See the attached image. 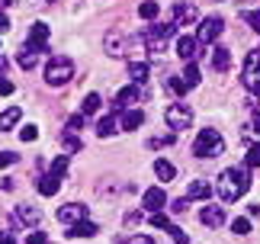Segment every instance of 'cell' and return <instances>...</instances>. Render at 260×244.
Returning a JSON list of instances; mask_svg holds the SVG:
<instances>
[{
	"mask_svg": "<svg viewBox=\"0 0 260 244\" xmlns=\"http://www.w3.org/2000/svg\"><path fill=\"white\" fill-rule=\"evenodd\" d=\"M247 190H251V174H247V167L222 170V177H218V193H222L225 202H238Z\"/></svg>",
	"mask_w": 260,
	"mask_h": 244,
	"instance_id": "6da1fadb",
	"label": "cell"
},
{
	"mask_svg": "<svg viewBox=\"0 0 260 244\" xmlns=\"http://www.w3.org/2000/svg\"><path fill=\"white\" fill-rule=\"evenodd\" d=\"M257 129H260V119H257Z\"/></svg>",
	"mask_w": 260,
	"mask_h": 244,
	"instance_id": "681fc988",
	"label": "cell"
},
{
	"mask_svg": "<svg viewBox=\"0 0 260 244\" xmlns=\"http://www.w3.org/2000/svg\"><path fill=\"white\" fill-rule=\"evenodd\" d=\"M81 129H84V113H81V116H71V119H68V126H64V135H77Z\"/></svg>",
	"mask_w": 260,
	"mask_h": 244,
	"instance_id": "83f0119b",
	"label": "cell"
},
{
	"mask_svg": "<svg viewBox=\"0 0 260 244\" xmlns=\"http://www.w3.org/2000/svg\"><path fill=\"white\" fill-rule=\"evenodd\" d=\"M232 231H235V235H251V219L238 216V219L232 222Z\"/></svg>",
	"mask_w": 260,
	"mask_h": 244,
	"instance_id": "4316f807",
	"label": "cell"
},
{
	"mask_svg": "<svg viewBox=\"0 0 260 244\" xmlns=\"http://www.w3.org/2000/svg\"><path fill=\"white\" fill-rule=\"evenodd\" d=\"M167 206V193L161 190V187H151L145 193V209H148V216H151V212H161Z\"/></svg>",
	"mask_w": 260,
	"mask_h": 244,
	"instance_id": "9c48e42d",
	"label": "cell"
},
{
	"mask_svg": "<svg viewBox=\"0 0 260 244\" xmlns=\"http://www.w3.org/2000/svg\"><path fill=\"white\" fill-rule=\"evenodd\" d=\"M212 65H215V71H228V65H232V52L228 48H212Z\"/></svg>",
	"mask_w": 260,
	"mask_h": 244,
	"instance_id": "7402d4cb",
	"label": "cell"
},
{
	"mask_svg": "<svg viewBox=\"0 0 260 244\" xmlns=\"http://www.w3.org/2000/svg\"><path fill=\"white\" fill-rule=\"evenodd\" d=\"M113 129H116V122H113V116H106V119H100V126H96V132H100V135H113Z\"/></svg>",
	"mask_w": 260,
	"mask_h": 244,
	"instance_id": "f1b7e54d",
	"label": "cell"
},
{
	"mask_svg": "<svg viewBox=\"0 0 260 244\" xmlns=\"http://www.w3.org/2000/svg\"><path fill=\"white\" fill-rule=\"evenodd\" d=\"M4 4H10V0H4Z\"/></svg>",
	"mask_w": 260,
	"mask_h": 244,
	"instance_id": "f907efd6",
	"label": "cell"
},
{
	"mask_svg": "<svg viewBox=\"0 0 260 244\" xmlns=\"http://www.w3.org/2000/svg\"><path fill=\"white\" fill-rule=\"evenodd\" d=\"M58 190H61V177H52V174H48V177L39 180V193H42V196H55Z\"/></svg>",
	"mask_w": 260,
	"mask_h": 244,
	"instance_id": "ffe728a7",
	"label": "cell"
},
{
	"mask_svg": "<svg viewBox=\"0 0 260 244\" xmlns=\"http://www.w3.org/2000/svg\"><path fill=\"white\" fill-rule=\"evenodd\" d=\"M199 222H203V225H209V228H218L225 222V209L222 206H212V202H209V206L199 212Z\"/></svg>",
	"mask_w": 260,
	"mask_h": 244,
	"instance_id": "30bf717a",
	"label": "cell"
},
{
	"mask_svg": "<svg viewBox=\"0 0 260 244\" xmlns=\"http://www.w3.org/2000/svg\"><path fill=\"white\" fill-rule=\"evenodd\" d=\"M4 74H7V58L0 55V77H4Z\"/></svg>",
	"mask_w": 260,
	"mask_h": 244,
	"instance_id": "bcb514c9",
	"label": "cell"
},
{
	"mask_svg": "<svg viewBox=\"0 0 260 244\" xmlns=\"http://www.w3.org/2000/svg\"><path fill=\"white\" fill-rule=\"evenodd\" d=\"M64 170H68V158H58L52 164V177H64Z\"/></svg>",
	"mask_w": 260,
	"mask_h": 244,
	"instance_id": "e575fe53",
	"label": "cell"
},
{
	"mask_svg": "<svg viewBox=\"0 0 260 244\" xmlns=\"http://www.w3.org/2000/svg\"><path fill=\"white\" fill-rule=\"evenodd\" d=\"M16 155H13V151H0V170H4V167H10V164H16Z\"/></svg>",
	"mask_w": 260,
	"mask_h": 244,
	"instance_id": "d590c367",
	"label": "cell"
},
{
	"mask_svg": "<svg viewBox=\"0 0 260 244\" xmlns=\"http://www.w3.org/2000/svg\"><path fill=\"white\" fill-rule=\"evenodd\" d=\"M87 219V206L84 202H68V206L58 209V222H64V225H77V222Z\"/></svg>",
	"mask_w": 260,
	"mask_h": 244,
	"instance_id": "52a82bcc",
	"label": "cell"
},
{
	"mask_svg": "<svg viewBox=\"0 0 260 244\" xmlns=\"http://www.w3.org/2000/svg\"><path fill=\"white\" fill-rule=\"evenodd\" d=\"M164 119H167V126H171L174 132H183V129H189V126H193V109H189V106H183V103H177V106H167Z\"/></svg>",
	"mask_w": 260,
	"mask_h": 244,
	"instance_id": "277c9868",
	"label": "cell"
},
{
	"mask_svg": "<svg viewBox=\"0 0 260 244\" xmlns=\"http://www.w3.org/2000/svg\"><path fill=\"white\" fill-rule=\"evenodd\" d=\"M151 225L154 228H171V219H167L164 212H151Z\"/></svg>",
	"mask_w": 260,
	"mask_h": 244,
	"instance_id": "1f68e13d",
	"label": "cell"
},
{
	"mask_svg": "<svg viewBox=\"0 0 260 244\" xmlns=\"http://www.w3.org/2000/svg\"><path fill=\"white\" fill-rule=\"evenodd\" d=\"M183 77H186V84H189V87H196V84H199V65H196V61H186Z\"/></svg>",
	"mask_w": 260,
	"mask_h": 244,
	"instance_id": "d4e9b609",
	"label": "cell"
},
{
	"mask_svg": "<svg viewBox=\"0 0 260 244\" xmlns=\"http://www.w3.org/2000/svg\"><path fill=\"white\" fill-rule=\"evenodd\" d=\"M222 16H206L203 23H199V33H196V42H203V45H209V42H215L218 36H222Z\"/></svg>",
	"mask_w": 260,
	"mask_h": 244,
	"instance_id": "8992f818",
	"label": "cell"
},
{
	"mask_svg": "<svg viewBox=\"0 0 260 244\" xmlns=\"http://www.w3.org/2000/svg\"><path fill=\"white\" fill-rule=\"evenodd\" d=\"M142 122H145V113H142V109H132V106L122 109V129H125V132H135Z\"/></svg>",
	"mask_w": 260,
	"mask_h": 244,
	"instance_id": "9a60e30c",
	"label": "cell"
},
{
	"mask_svg": "<svg viewBox=\"0 0 260 244\" xmlns=\"http://www.w3.org/2000/svg\"><path fill=\"white\" fill-rule=\"evenodd\" d=\"M45 4H55V0H45Z\"/></svg>",
	"mask_w": 260,
	"mask_h": 244,
	"instance_id": "c3c4849f",
	"label": "cell"
},
{
	"mask_svg": "<svg viewBox=\"0 0 260 244\" xmlns=\"http://www.w3.org/2000/svg\"><path fill=\"white\" fill-rule=\"evenodd\" d=\"M209 193H212V187L206 180H193L186 190V199H209Z\"/></svg>",
	"mask_w": 260,
	"mask_h": 244,
	"instance_id": "ac0fdd59",
	"label": "cell"
},
{
	"mask_svg": "<svg viewBox=\"0 0 260 244\" xmlns=\"http://www.w3.org/2000/svg\"><path fill=\"white\" fill-rule=\"evenodd\" d=\"M247 167H260V145H251L247 151Z\"/></svg>",
	"mask_w": 260,
	"mask_h": 244,
	"instance_id": "d6a6232c",
	"label": "cell"
},
{
	"mask_svg": "<svg viewBox=\"0 0 260 244\" xmlns=\"http://www.w3.org/2000/svg\"><path fill=\"white\" fill-rule=\"evenodd\" d=\"M10 94H13V84L7 77H0V97H10Z\"/></svg>",
	"mask_w": 260,
	"mask_h": 244,
	"instance_id": "60d3db41",
	"label": "cell"
},
{
	"mask_svg": "<svg viewBox=\"0 0 260 244\" xmlns=\"http://www.w3.org/2000/svg\"><path fill=\"white\" fill-rule=\"evenodd\" d=\"M19 138H23V141H36V138H39V129H36V126H23Z\"/></svg>",
	"mask_w": 260,
	"mask_h": 244,
	"instance_id": "8d00e7d4",
	"label": "cell"
},
{
	"mask_svg": "<svg viewBox=\"0 0 260 244\" xmlns=\"http://www.w3.org/2000/svg\"><path fill=\"white\" fill-rule=\"evenodd\" d=\"M68 235H71V238H93L96 235V225H93V222H77V225H71V231H68Z\"/></svg>",
	"mask_w": 260,
	"mask_h": 244,
	"instance_id": "44dd1931",
	"label": "cell"
},
{
	"mask_svg": "<svg viewBox=\"0 0 260 244\" xmlns=\"http://www.w3.org/2000/svg\"><path fill=\"white\" fill-rule=\"evenodd\" d=\"M29 48H32V52H45L48 48V26L45 23L29 26Z\"/></svg>",
	"mask_w": 260,
	"mask_h": 244,
	"instance_id": "ba28073f",
	"label": "cell"
},
{
	"mask_svg": "<svg viewBox=\"0 0 260 244\" xmlns=\"http://www.w3.org/2000/svg\"><path fill=\"white\" fill-rule=\"evenodd\" d=\"M39 222V212L32 206H16L13 209V225H36Z\"/></svg>",
	"mask_w": 260,
	"mask_h": 244,
	"instance_id": "7c38bea8",
	"label": "cell"
},
{
	"mask_svg": "<svg viewBox=\"0 0 260 244\" xmlns=\"http://www.w3.org/2000/svg\"><path fill=\"white\" fill-rule=\"evenodd\" d=\"M177 55L183 61H193L196 58V39L193 36H180L177 39Z\"/></svg>",
	"mask_w": 260,
	"mask_h": 244,
	"instance_id": "5bb4252c",
	"label": "cell"
},
{
	"mask_svg": "<svg viewBox=\"0 0 260 244\" xmlns=\"http://www.w3.org/2000/svg\"><path fill=\"white\" fill-rule=\"evenodd\" d=\"M26 244H52V241H48V235H42V231H32V235H26Z\"/></svg>",
	"mask_w": 260,
	"mask_h": 244,
	"instance_id": "f35d334b",
	"label": "cell"
},
{
	"mask_svg": "<svg viewBox=\"0 0 260 244\" xmlns=\"http://www.w3.org/2000/svg\"><path fill=\"white\" fill-rule=\"evenodd\" d=\"M196 19V7L193 4H177L174 7V23L177 26H189Z\"/></svg>",
	"mask_w": 260,
	"mask_h": 244,
	"instance_id": "4fadbf2b",
	"label": "cell"
},
{
	"mask_svg": "<svg viewBox=\"0 0 260 244\" xmlns=\"http://www.w3.org/2000/svg\"><path fill=\"white\" fill-rule=\"evenodd\" d=\"M186 206H189V199H177V202H174V212L180 216V212H186Z\"/></svg>",
	"mask_w": 260,
	"mask_h": 244,
	"instance_id": "b9f144b4",
	"label": "cell"
},
{
	"mask_svg": "<svg viewBox=\"0 0 260 244\" xmlns=\"http://www.w3.org/2000/svg\"><path fill=\"white\" fill-rule=\"evenodd\" d=\"M135 100H138V87L128 84V87H122V90L116 94V106H113V109H116V113H119V109H128Z\"/></svg>",
	"mask_w": 260,
	"mask_h": 244,
	"instance_id": "8fae6325",
	"label": "cell"
},
{
	"mask_svg": "<svg viewBox=\"0 0 260 244\" xmlns=\"http://www.w3.org/2000/svg\"><path fill=\"white\" fill-rule=\"evenodd\" d=\"M171 90H174V94H186L189 84H186L183 77H171Z\"/></svg>",
	"mask_w": 260,
	"mask_h": 244,
	"instance_id": "836d02e7",
	"label": "cell"
},
{
	"mask_svg": "<svg viewBox=\"0 0 260 244\" xmlns=\"http://www.w3.org/2000/svg\"><path fill=\"white\" fill-rule=\"evenodd\" d=\"M71 77H74V61H71V58L55 55L52 61H48V68H45V80H48L52 87H64Z\"/></svg>",
	"mask_w": 260,
	"mask_h": 244,
	"instance_id": "3957f363",
	"label": "cell"
},
{
	"mask_svg": "<svg viewBox=\"0 0 260 244\" xmlns=\"http://www.w3.org/2000/svg\"><path fill=\"white\" fill-rule=\"evenodd\" d=\"M138 16H142V19H154L157 16V0H145V4L138 7Z\"/></svg>",
	"mask_w": 260,
	"mask_h": 244,
	"instance_id": "484cf974",
	"label": "cell"
},
{
	"mask_svg": "<svg viewBox=\"0 0 260 244\" xmlns=\"http://www.w3.org/2000/svg\"><path fill=\"white\" fill-rule=\"evenodd\" d=\"M0 244H13V238H10V235H0Z\"/></svg>",
	"mask_w": 260,
	"mask_h": 244,
	"instance_id": "7dc6e473",
	"label": "cell"
},
{
	"mask_svg": "<svg viewBox=\"0 0 260 244\" xmlns=\"http://www.w3.org/2000/svg\"><path fill=\"white\" fill-rule=\"evenodd\" d=\"M148 74H151V68H148L145 61H132V65H128V77H132V84H145Z\"/></svg>",
	"mask_w": 260,
	"mask_h": 244,
	"instance_id": "2e32d148",
	"label": "cell"
},
{
	"mask_svg": "<svg viewBox=\"0 0 260 244\" xmlns=\"http://www.w3.org/2000/svg\"><path fill=\"white\" fill-rule=\"evenodd\" d=\"M154 174H157V180H164V183H171V180L177 177V170H174V164H171V161H164V158H157V161H154Z\"/></svg>",
	"mask_w": 260,
	"mask_h": 244,
	"instance_id": "e0dca14e",
	"label": "cell"
},
{
	"mask_svg": "<svg viewBox=\"0 0 260 244\" xmlns=\"http://www.w3.org/2000/svg\"><path fill=\"white\" fill-rule=\"evenodd\" d=\"M7 29H10V16L0 13V33H7Z\"/></svg>",
	"mask_w": 260,
	"mask_h": 244,
	"instance_id": "f6af8a7d",
	"label": "cell"
},
{
	"mask_svg": "<svg viewBox=\"0 0 260 244\" xmlns=\"http://www.w3.org/2000/svg\"><path fill=\"white\" fill-rule=\"evenodd\" d=\"M241 80H244V87H247V90H260V48H254V52H247Z\"/></svg>",
	"mask_w": 260,
	"mask_h": 244,
	"instance_id": "5b68a950",
	"label": "cell"
},
{
	"mask_svg": "<svg viewBox=\"0 0 260 244\" xmlns=\"http://www.w3.org/2000/svg\"><path fill=\"white\" fill-rule=\"evenodd\" d=\"M167 231H171V238H174L177 244H186V241H189V238H186V231H183V228H177V225H171Z\"/></svg>",
	"mask_w": 260,
	"mask_h": 244,
	"instance_id": "74e56055",
	"label": "cell"
},
{
	"mask_svg": "<svg viewBox=\"0 0 260 244\" xmlns=\"http://www.w3.org/2000/svg\"><path fill=\"white\" fill-rule=\"evenodd\" d=\"M164 145H174V135H167V138H148V148H164Z\"/></svg>",
	"mask_w": 260,
	"mask_h": 244,
	"instance_id": "ab89813d",
	"label": "cell"
},
{
	"mask_svg": "<svg viewBox=\"0 0 260 244\" xmlns=\"http://www.w3.org/2000/svg\"><path fill=\"white\" fill-rule=\"evenodd\" d=\"M222 151H225L222 132H215V129H203V132H199V138H196V145H193V155L196 158H218Z\"/></svg>",
	"mask_w": 260,
	"mask_h": 244,
	"instance_id": "7a4b0ae2",
	"label": "cell"
},
{
	"mask_svg": "<svg viewBox=\"0 0 260 244\" xmlns=\"http://www.w3.org/2000/svg\"><path fill=\"white\" fill-rule=\"evenodd\" d=\"M16 61H19V68H23V71H32V68H36V61H39V55L32 52V48H26V52H19Z\"/></svg>",
	"mask_w": 260,
	"mask_h": 244,
	"instance_id": "603a6c76",
	"label": "cell"
},
{
	"mask_svg": "<svg viewBox=\"0 0 260 244\" xmlns=\"http://www.w3.org/2000/svg\"><path fill=\"white\" fill-rule=\"evenodd\" d=\"M135 222H142V212H128L125 216V225H135Z\"/></svg>",
	"mask_w": 260,
	"mask_h": 244,
	"instance_id": "7bdbcfd3",
	"label": "cell"
},
{
	"mask_svg": "<svg viewBox=\"0 0 260 244\" xmlns=\"http://www.w3.org/2000/svg\"><path fill=\"white\" fill-rule=\"evenodd\" d=\"M132 244H154V238H151V235H138Z\"/></svg>",
	"mask_w": 260,
	"mask_h": 244,
	"instance_id": "ee69618b",
	"label": "cell"
},
{
	"mask_svg": "<svg viewBox=\"0 0 260 244\" xmlns=\"http://www.w3.org/2000/svg\"><path fill=\"white\" fill-rule=\"evenodd\" d=\"M244 19L251 23L254 33H260V10H244Z\"/></svg>",
	"mask_w": 260,
	"mask_h": 244,
	"instance_id": "4dcf8cb0",
	"label": "cell"
},
{
	"mask_svg": "<svg viewBox=\"0 0 260 244\" xmlns=\"http://www.w3.org/2000/svg\"><path fill=\"white\" fill-rule=\"evenodd\" d=\"M19 119H23V109H19V106H10L7 113H0V129H4V132H10V129H13Z\"/></svg>",
	"mask_w": 260,
	"mask_h": 244,
	"instance_id": "d6986e66",
	"label": "cell"
},
{
	"mask_svg": "<svg viewBox=\"0 0 260 244\" xmlns=\"http://www.w3.org/2000/svg\"><path fill=\"white\" fill-rule=\"evenodd\" d=\"M100 103H103V100H100L96 94H87V97H84V106H81V109H84V116H93L96 109H100Z\"/></svg>",
	"mask_w": 260,
	"mask_h": 244,
	"instance_id": "cb8c5ba5",
	"label": "cell"
},
{
	"mask_svg": "<svg viewBox=\"0 0 260 244\" xmlns=\"http://www.w3.org/2000/svg\"><path fill=\"white\" fill-rule=\"evenodd\" d=\"M84 145H81V138H74V135H64V151L68 155H77Z\"/></svg>",
	"mask_w": 260,
	"mask_h": 244,
	"instance_id": "f546056e",
	"label": "cell"
}]
</instances>
